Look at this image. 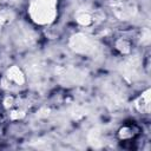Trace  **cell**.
<instances>
[{
	"label": "cell",
	"mask_w": 151,
	"mask_h": 151,
	"mask_svg": "<svg viewBox=\"0 0 151 151\" xmlns=\"http://www.w3.org/2000/svg\"><path fill=\"white\" fill-rule=\"evenodd\" d=\"M118 134H119V138L122 140H130V139H132L137 134V132H134V126L132 125V126H124V127H122L119 130Z\"/></svg>",
	"instance_id": "1"
}]
</instances>
